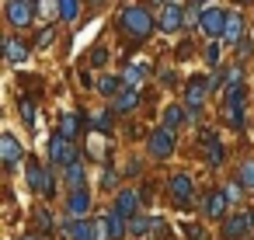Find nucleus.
I'll list each match as a JSON object with an SVG mask.
<instances>
[{
  "label": "nucleus",
  "mask_w": 254,
  "mask_h": 240,
  "mask_svg": "<svg viewBox=\"0 0 254 240\" xmlns=\"http://www.w3.org/2000/svg\"><path fill=\"white\" fill-rule=\"evenodd\" d=\"M247 233H254L251 230V212H237V216H230L223 223V237L226 240H244Z\"/></svg>",
  "instance_id": "obj_10"
},
{
  "label": "nucleus",
  "mask_w": 254,
  "mask_h": 240,
  "mask_svg": "<svg viewBox=\"0 0 254 240\" xmlns=\"http://www.w3.org/2000/svg\"><path fill=\"white\" fill-rule=\"evenodd\" d=\"M49 160H53V164H60V167H70V164H77V160H80V150L73 146V139H66V136L53 132V136H49Z\"/></svg>",
  "instance_id": "obj_3"
},
{
  "label": "nucleus",
  "mask_w": 254,
  "mask_h": 240,
  "mask_svg": "<svg viewBox=\"0 0 254 240\" xmlns=\"http://www.w3.org/2000/svg\"><path fill=\"white\" fill-rule=\"evenodd\" d=\"M205 60H209V63H212V66H216V63H219V42H212V46H209V49H205Z\"/></svg>",
  "instance_id": "obj_37"
},
{
  "label": "nucleus",
  "mask_w": 254,
  "mask_h": 240,
  "mask_svg": "<svg viewBox=\"0 0 254 240\" xmlns=\"http://www.w3.org/2000/svg\"><path fill=\"white\" fill-rule=\"evenodd\" d=\"M105 63H108V49H105V46H98V49L91 53V66H105Z\"/></svg>",
  "instance_id": "obj_33"
},
{
  "label": "nucleus",
  "mask_w": 254,
  "mask_h": 240,
  "mask_svg": "<svg viewBox=\"0 0 254 240\" xmlns=\"http://www.w3.org/2000/svg\"><path fill=\"white\" fill-rule=\"evenodd\" d=\"M240 4H251V0H240Z\"/></svg>",
  "instance_id": "obj_44"
},
{
  "label": "nucleus",
  "mask_w": 254,
  "mask_h": 240,
  "mask_svg": "<svg viewBox=\"0 0 254 240\" xmlns=\"http://www.w3.org/2000/svg\"><path fill=\"white\" fill-rule=\"evenodd\" d=\"M136 209H139V191L122 188V191H119V198H115V212H119V216H126V219H132V216H136Z\"/></svg>",
  "instance_id": "obj_13"
},
{
  "label": "nucleus",
  "mask_w": 254,
  "mask_h": 240,
  "mask_svg": "<svg viewBox=\"0 0 254 240\" xmlns=\"http://www.w3.org/2000/svg\"><path fill=\"white\" fill-rule=\"evenodd\" d=\"M4 60H7L11 66L28 63V46H25L21 39H4Z\"/></svg>",
  "instance_id": "obj_14"
},
{
  "label": "nucleus",
  "mask_w": 254,
  "mask_h": 240,
  "mask_svg": "<svg viewBox=\"0 0 254 240\" xmlns=\"http://www.w3.org/2000/svg\"><path fill=\"white\" fill-rule=\"evenodd\" d=\"M35 4H39L46 14H56V11H53V7H56V0H35Z\"/></svg>",
  "instance_id": "obj_39"
},
{
  "label": "nucleus",
  "mask_w": 254,
  "mask_h": 240,
  "mask_svg": "<svg viewBox=\"0 0 254 240\" xmlns=\"http://www.w3.org/2000/svg\"><path fill=\"white\" fill-rule=\"evenodd\" d=\"M185 237H188V240H205V230L195 226V223H188V226H185Z\"/></svg>",
  "instance_id": "obj_34"
},
{
  "label": "nucleus",
  "mask_w": 254,
  "mask_h": 240,
  "mask_svg": "<svg viewBox=\"0 0 254 240\" xmlns=\"http://www.w3.org/2000/svg\"><path fill=\"white\" fill-rule=\"evenodd\" d=\"M108 226H112V240H122V237L129 233V226H126V216H119L115 209L108 212Z\"/></svg>",
  "instance_id": "obj_26"
},
{
  "label": "nucleus",
  "mask_w": 254,
  "mask_h": 240,
  "mask_svg": "<svg viewBox=\"0 0 254 240\" xmlns=\"http://www.w3.org/2000/svg\"><path fill=\"white\" fill-rule=\"evenodd\" d=\"M66 237H70V240H98V237H94V223H84V219L66 223Z\"/></svg>",
  "instance_id": "obj_18"
},
{
  "label": "nucleus",
  "mask_w": 254,
  "mask_h": 240,
  "mask_svg": "<svg viewBox=\"0 0 254 240\" xmlns=\"http://www.w3.org/2000/svg\"><path fill=\"white\" fill-rule=\"evenodd\" d=\"M84 178H87V174H84V160H77V164H70V167H66V184H70L73 191H80V188H84Z\"/></svg>",
  "instance_id": "obj_22"
},
{
  "label": "nucleus",
  "mask_w": 254,
  "mask_h": 240,
  "mask_svg": "<svg viewBox=\"0 0 254 240\" xmlns=\"http://www.w3.org/2000/svg\"><path fill=\"white\" fill-rule=\"evenodd\" d=\"M240 80H244V70H240V63H233L226 73H219V87H226V91H230V87H237Z\"/></svg>",
  "instance_id": "obj_24"
},
{
  "label": "nucleus",
  "mask_w": 254,
  "mask_h": 240,
  "mask_svg": "<svg viewBox=\"0 0 254 240\" xmlns=\"http://www.w3.org/2000/svg\"><path fill=\"white\" fill-rule=\"evenodd\" d=\"M18 108H21V119H25L28 125H35V105H32V98H21Z\"/></svg>",
  "instance_id": "obj_31"
},
{
  "label": "nucleus",
  "mask_w": 254,
  "mask_h": 240,
  "mask_svg": "<svg viewBox=\"0 0 254 240\" xmlns=\"http://www.w3.org/2000/svg\"><path fill=\"white\" fill-rule=\"evenodd\" d=\"M122 28H126L136 42H146V39L153 35L157 21H153V14H150L146 7H126V11H122Z\"/></svg>",
  "instance_id": "obj_1"
},
{
  "label": "nucleus",
  "mask_w": 254,
  "mask_h": 240,
  "mask_svg": "<svg viewBox=\"0 0 254 240\" xmlns=\"http://www.w3.org/2000/svg\"><path fill=\"white\" fill-rule=\"evenodd\" d=\"M112 105H115V112H132V108L139 105V87H126Z\"/></svg>",
  "instance_id": "obj_20"
},
{
  "label": "nucleus",
  "mask_w": 254,
  "mask_h": 240,
  "mask_svg": "<svg viewBox=\"0 0 254 240\" xmlns=\"http://www.w3.org/2000/svg\"><path fill=\"white\" fill-rule=\"evenodd\" d=\"M150 4H171V0H150Z\"/></svg>",
  "instance_id": "obj_42"
},
{
  "label": "nucleus",
  "mask_w": 254,
  "mask_h": 240,
  "mask_svg": "<svg viewBox=\"0 0 254 240\" xmlns=\"http://www.w3.org/2000/svg\"><path fill=\"white\" fill-rule=\"evenodd\" d=\"M226 209H230V195H226V188H216V191L205 195V216H209V219H223Z\"/></svg>",
  "instance_id": "obj_11"
},
{
  "label": "nucleus",
  "mask_w": 254,
  "mask_h": 240,
  "mask_svg": "<svg viewBox=\"0 0 254 240\" xmlns=\"http://www.w3.org/2000/svg\"><path fill=\"white\" fill-rule=\"evenodd\" d=\"M240 35H244V18H240L237 11H230V21H226V28H223V42L233 46V42H240Z\"/></svg>",
  "instance_id": "obj_17"
},
{
  "label": "nucleus",
  "mask_w": 254,
  "mask_h": 240,
  "mask_svg": "<svg viewBox=\"0 0 254 240\" xmlns=\"http://www.w3.org/2000/svg\"><path fill=\"white\" fill-rule=\"evenodd\" d=\"M198 139H202V146H205V160H209L212 167H219V164H223V157H226V150H223V143L216 139V132L202 129V132H198Z\"/></svg>",
  "instance_id": "obj_12"
},
{
  "label": "nucleus",
  "mask_w": 254,
  "mask_h": 240,
  "mask_svg": "<svg viewBox=\"0 0 254 240\" xmlns=\"http://www.w3.org/2000/svg\"><path fill=\"white\" fill-rule=\"evenodd\" d=\"M181 25H185V7H178V4H164L160 14H157V28H160V32H178Z\"/></svg>",
  "instance_id": "obj_8"
},
{
  "label": "nucleus",
  "mask_w": 254,
  "mask_h": 240,
  "mask_svg": "<svg viewBox=\"0 0 254 240\" xmlns=\"http://www.w3.org/2000/svg\"><path fill=\"white\" fill-rule=\"evenodd\" d=\"M94 237H98V240H112V226H108V212L94 219Z\"/></svg>",
  "instance_id": "obj_30"
},
{
  "label": "nucleus",
  "mask_w": 254,
  "mask_h": 240,
  "mask_svg": "<svg viewBox=\"0 0 254 240\" xmlns=\"http://www.w3.org/2000/svg\"><path fill=\"white\" fill-rule=\"evenodd\" d=\"M98 91H101L105 98H112V101H115V98L126 91V80H119V77H101V80H98Z\"/></svg>",
  "instance_id": "obj_21"
},
{
  "label": "nucleus",
  "mask_w": 254,
  "mask_h": 240,
  "mask_svg": "<svg viewBox=\"0 0 254 240\" xmlns=\"http://www.w3.org/2000/svg\"><path fill=\"white\" fill-rule=\"evenodd\" d=\"M115 184H119V174L115 171H105L101 174V188H115Z\"/></svg>",
  "instance_id": "obj_36"
},
{
  "label": "nucleus",
  "mask_w": 254,
  "mask_h": 240,
  "mask_svg": "<svg viewBox=\"0 0 254 240\" xmlns=\"http://www.w3.org/2000/svg\"><path fill=\"white\" fill-rule=\"evenodd\" d=\"M167 191H171V198H174V205H178L181 212H188V209H191L195 181H191L188 174H174V178H171V184H167Z\"/></svg>",
  "instance_id": "obj_5"
},
{
  "label": "nucleus",
  "mask_w": 254,
  "mask_h": 240,
  "mask_svg": "<svg viewBox=\"0 0 254 240\" xmlns=\"http://www.w3.org/2000/svg\"><path fill=\"white\" fill-rule=\"evenodd\" d=\"M146 150H150L153 160H167V157L174 153V129H167V125L153 129L150 139H146Z\"/></svg>",
  "instance_id": "obj_4"
},
{
  "label": "nucleus",
  "mask_w": 254,
  "mask_h": 240,
  "mask_svg": "<svg viewBox=\"0 0 254 240\" xmlns=\"http://www.w3.org/2000/svg\"><path fill=\"white\" fill-rule=\"evenodd\" d=\"M244 101H247V91H244V84H237V87H230L226 91V98H223V115H226V125L230 129H244Z\"/></svg>",
  "instance_id": "obj_2"
},
{
  "label": "nucleus",
  "mask_w": 254,
  "mask_h": 240,
  "mask_svg": "<svg viewBox=\"0 0 254 240\" xmlns=\"http://www.w3.org/2000/svg\"><path fill=\"white\" fill-rule=\"evenodd\" d=\"M209 91H212V84H209V80H202V77L188 80V91H185V108H188V112H198Z\"/></svg>",
  "instance_id": "obj_9"
},
{
  "label": "nucleus",
  "mask_w": 254,
  "mask_h": 240,
  "mask_svg": "<svg viewBox=\"0 0 254 240\" xmlns=\"http://www.w3.org/2000/svg\"><path fill=\"white\" fill-rule=\"evenodd\" d=\"M188 119V108H178V105H167V112H164V125L167 129H178L181 122Z\"/></svg>",
  "instance_id": "obj_23"
},
{
  "label": "nucleus",
  "mask_w": 254,
  "mask_h": 240,
  "mask_svg": "<svg viewBox=\"0 0 254 240\" xmlns=\"http://www.w3.org/2000/svg\"><path fill=\"white\" fill-rule=\"evenodd\" d=\"M237 181H240L244 188H254V160H244V164H240V174H237Z\"/></svg>",
  "instance_id": "obj_29"
},
{
  "label": "nucleus",
  "mask_w": 254,
  "mask_h": 240,
  "mask_svg": "<svg viewBox=\"0 0 254 240\" xmlns=\"http://www.w3.org/2000/svg\"><path fill=\"white\" fill-rule=\"evenodd\" d=\"M251 230H254V209H251Z\"/></svg>",
  "instance_id": "obj_43"
},
{
  "label": "nucleus",
  "mask_w": 254,
  "mask_h": 240,
  "mask_svg": "<svg viewBox=\"0 0 254 240\" xmlns=\"http://www.w3.org/2000/svg\"><path fill=\"white\" fill-rule=\"evenodd\" d=\"M77 129H80V119H77V115H63L56 132H60V136H66V139H73V136H77Z\"/></svg>",
  "instance_id": "obj_27"
},
{
  "label": "nucleus",
  "mask_w": 254,
  "mask_h": 240,
  "mask_svg": "<svg viewBox=\"0 0 254 240\" xmlns=\"http://www.w3.org/2000/svg\"><path fill=\"white\" fill-rule=\"evenodd\" d=\"M39 226H42V230H49V226H53V219H49V212H46V209H39Z\"/></svg>",
  "instance_id": "obj_38"
},
{
  "label": "nucleus",
  "mask_w": 254,
  "mask_h": 240,
  "mask_svg": "<svg viewBox=\"0 0 254 240\" xmlns=\"http://www.w3.org/2000/svg\"><path fill=\"white\" fill-rule=\"evenodd\" d=\"M77 14H80V4H77V0H60V18H63V21H77Z\"/></svg>",
  "instance_id": "obj_28"
},
{
  "label": "nucleus",
  "mask_w": 254,
  "mask_h": 240,
  "mask_svg": "<svg viewBox=\"0 0 254 240\" xmlns=\"http://www.w3.org/2000/svg\"><path fill=\"white\" fill-rule=\"evenodd\" d=\"M146 73H150V66H146V63H129V66H126V73H122V80H126V87H139V84L146 80Z\"/></svg>",
  "instance_id": "obj_19"
},
{
  "label": "nucleus",
  "mask_w": 254,
  "mask_h": 240,
  "mask_svg": "<svg viewBox=\"0 0 254 240\" xmlns=\"http://www.w3.org/2000/svg\"><path fill=\"white\" fill-rule=\"evenodd\" d=\"M87 209H91V195H87V188H80V191H70L66 212H70L73 219H84V216H87Z\"/></svg>",
  "instance_id": "obj_15"
},
{
  "label": "nucleus",
  "mask_w": 254,
  "mask_h": 240,
  "mask_svg": "<svg viewBox=\"0 0 254 240\" xmlns=\"http://www.w3.org/2000/svg\"><path fill=\"white\" fill-rule=\"evenodd\" d=\"M164 233H167V223H164V219H153V226H150V237L164 240Z\"/></svg>",
  "instance_id": "obj_35"
},
{
  "label": "nucleus",
  "mask_w": 254,
  "mask_h": 240,
  "mask_svg": "<svg viewBox=\"0 0 254 240\" xmlns=\"http://www.w3.org/2000/svg\"><path fill=\"white\" fill-rule=\"evenodd\" d=\"M150 226H153V219L132 216V219H129V237H150Z\"/></svg>",
  "instance_id": "obj_25"
},
{
  "label": "nucleus",
  "mask_w": 254,
  "mask_h": 240,
  "mask_svg": "<svg viewBox=\"0 0 254 240\" xmlns=\"http://www.w3.org/2000/svg\"><path fill=\"white\" fill-rule=\"evenodd\" d=\"M7 21L14 28H28L35 21V0H7Z\"/></svg>",
  "instance_id": "obj_6"
},
{
  "label": "nucleus",
  "mask_w": 254,
  "mask_h": 240,
  "mask_svg": "<svg viewBox=\"0 0 254 240\" xmlns=\"http://www.w3.org/2000/svg\"><path fill=\"white\" fill-rule=\"evenodd\" d=\"M21 240H39V237H35V233H25V237H21Z\"/></svg>",
  "instance_id": "obj_41"
},
{
  "label": "nucleus",
  "mask_w": 254,
  "mask_h": 240,
  "mask_svg": "<svg viewBox=\"0 0 254 240\" xmlns=\"http://www.w3.org/2000/svg\"><path fill=\"white\" fill-rule=\"evenodd\" d=\"M0 157H4V164H7V167L21 160V143H18V136H11V132L0 136Z\"/></svg>",
  "instance_id": "obj_16"
},
{
  "label": "nucleus",
  "mask_w": 254,
  "mask_h": 240,
  "mask_svg": "<svg viewBox=\"0 0 254 240\" xmlns=\"http://www.w3.org/2000/svg\"><path fill=\"white\" fill-rule=\"evenodd\" d=\"M226 21H230V11H223V7H205L202 11V32L205 35H212V39H223V28H226Z\"/></svg>",
  "instance_id": "obj_7"
},
{
  "label": "nucleus",
  "mask_w": 254,
  "mask_h": 240,
  "mask_svg": "<svg viewBox=\"0 0 254 240\" xmlns=\"http://www.w3.org/2000/svg\"><path fill=\"white\" fill-rule=\"evenodd\" d=\"M94 129H98V132H105V136H108V132H112V112H101V115H98V119H94Z\"/></svg>",
  "instance_id": "obj_32"
},
{
  "label": "nucleus",
  "mask_w": 254,
  "mask_h": 240,
  "mask_svg": "<svg viewBox=\"0 0 254 240\" xmlns=\"http://www.w3.org/2000/svg\"><path fill=\"white\" fill-rule=\"evenodd\" d=\"M240 188H244V184H226V195H230V202H233V198H240Z\"/></svg>",
  "instance_id": "obj_40"
}]
</instances>
